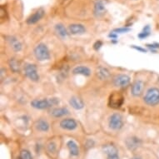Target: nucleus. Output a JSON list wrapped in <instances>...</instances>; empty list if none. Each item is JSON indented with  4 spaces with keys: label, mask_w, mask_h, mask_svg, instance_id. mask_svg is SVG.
<instances>
[{
    "label": "nucleus",
    "mask_w": 159,
    "mask_h": 159,
    "mask_svg": "<svg viewBox=\"0 0 159 159\" xmlns=\"http://www.w3.org/2000/svg\"><path fill=\"white\" fill-rule=\"evenodd\" d=\"M34 55L39 61L48 60L50 58L49 50L44 43H40L35 48Z\"/></svg>",
    "instance_id": "4"
},
{
    "label": "nucleus",
    "mask_w": 159,
    "mask_h": 159,
    "mask_svg": "<svg viewBox=\"0 0 159 159\" xmlns=\"http://www.w3.org/2000/svg\"><path fill=\"white\" fill-rule=\"evenodd\" d=\"M132 48H133L134 49L136 50H138V51H139V52H146L147 51L144 48H143L141 47H137V46H135V45H133L132 46Z\"/></svg>",
    "instance_id": "29"
},
{
    "label": "nucleus",
    "mask_w": 159,
    "mask_h": 159,
    "mask_svg": "<svg viewBox=\"0 0 159 159\" xmlns=\"http://www.w3.org/2000/svg\"><path fill=\"white\" fill-rule=\"evenodd\" d=\"M147 47L150 48L152 50L154 48H159V43H153V44H147Z\"/></svg>",
    "instance_id": "28"
},
{
    "label": "nucleus",
    "mask_w": 159,
    "mask_h": 159,
    "mask_svg": "<svg viewBox=\"0 0 159 159\" xmlns=\"http://www.w3.org/2000/svg\"><path fill=\"white\" fill-rule=\"evenodd\" d=\"M68 30L69 33L73 35H78V34H84L86 32V29L84 28V25L78 24H71L70 26L68 27Z\"/></svg>",
    "instance_id": "13"
},
{
    "label": "nucleus",
    "mask_w": 159,
    "mask_h": 159,
    "mask_svg": "<svg viewBox=\"0 0 159 159\" xmlns=\"http://www.w3.org/2000/svg\"><path fill=\"white\" fill-rule=\"evenodd\" d=\"M144 89V83L141 80H137V81L133 84L131 93L134 97L140 96L143 93Z\"/></svg>",
    "instance_id": "11"
},
{
    "label": "nucleus",
    "mask_w": 159,
    "mask_h": 159,
    "mask_svg": "<svg viewBox=\"0 0 159 159\" xmlns=\"http://www.w3.org/2000/svg\"><path fill=\"white\" fill-rule=\"evenodd\" d=\"M8 43H9V44H10L11 48L13 49V51H15V52H19V51H21L22 43L18 41V39H16L15 37H8Z\"/></svg>",
    "instance_id": "16"
},
{
    "label": "nucleus",
    "mask_w": 159,
    "mask_h": 159,
    "mask_svg": "<svg viewBox=\"0 0 159 159\" xmlns=\"http://www.w3.org/2000/svg\"><path fill=\"white\" fill-rule=\"evenodd\" d=\"M106 13V7L103 0H97L94 3L93 14L97 18H100Z\"/></svg>",
    "instance_id": "8"
},
{
    "label": "nucleus",
    "mask_w": 159,
    "mask_h": 159,
    "mask_svg": "<svg viewBox=\"0 0 159 159\" xmlns=\"http://www.w3.org/2000/svg\"><path fill=\"white\" fill-rule=\"evenodd\" d=\"M55 31L57 34V35L62 39H66L68 35L67 29L62 24H58L55 26Z\"/></svg>",
    "instance_id": "22"
},
{
    "label": "nucleus",
    "mask_w": 159,
    "mask_h": 159,
    "mask_svg": "<svg viewBox=\"0 0 159 159\" xmlns=\"http://www.w3.org/2000/svg\"><path fill=\"white\" fill-rule=\"evenodd\" d=\"M124 102L123 94L119 92H113L108 98V106L112 108L117 109L122 107Z\"/></svg>",
    "instance_id": "3"
},
{
    "label": "nucleus",
    "mask_w": 159,
    "mask_h": 159,
    "mask_svg": "<svg viewBox=\"0 0 159 159\" xmlns=\"http://www.w3.org/2000/svg\"><path fill=\"white\" fill-rule=\"evenodd\" d=\"M131 159H141V158H140V157H133V158H131Z\"/></svg>",
    "instance_id": "31"
},
{
    "label": "nucleus",
    "mask_w": 159,
    "mask_h": 159,
    "mask_svg": "<svg viewBox=\"0 0 159 159\" xmlns=\"http://www.w3.org/2000/svg\"><path fill=\"white\" fill-rule=\"evenodd\" d=\"M59 103V100L57 98L50 99H34L31 102V106L36 109H46L48 107L54 106Z\"/></svg>",
    "instance_id": "1"
},
{
    "label": "nucleus",
    "mask_w": 159,
    "mask_h": 159,
    "mask_svg": "<svg viewBox=\"0 0 159 159\" xmlns=\"http://www.w3.org/2000/svg\"><path fill=\"white\" fill-rule=\"evenodd\" d=\"M25 74L28 78L34 82H38L39 80V75L37 71L36 66L34 64H27L24 68Z\"/></svg>",
    "instance_id": "7"
},
{
    "label": "nucleus",
    "mask_w": 159,
    "mask_h": 159,
    "mask_svg": "<svg viewBox=\"0 0 159 159\" xmlns=\"http://www.w3.org/2000/svg\"><path fill=\"white\" fill-rule=\"evenodd\" d=\"M20 157L21 159H33L31 153L28 150H23L20 152Z\"/></svg>",
    "instance_id": "25"
},
{
    "label": "nucleus",
    "mask_w": 159,
    "mask_h": 159,
    "mask_svg": "<svg viewBox=\"0 0 159 159\" xmlns=\"http://www.w3.org/2000/svg\"><path fill=\"white\" fill-rule=\"evenodd\" d=\"M17 159H21V157H18V158Z\"/></svg>",
    "instance_id": "32"
},
{
    "label": "nucleus",
    "mask_w": 159,
    "mask_h": 159,
    "mask_svg": "<svg viewBox=\"0 0 159 159\" xmlns=\"http://www.w3.org/2000/svg\"><path fill=\"white\" fill-rule=\"evenodd\" d=\"M150 32H151V30H150V26H149V25H147V26L144 27L143 32L138 34V37L141 39H146L147 37H148L149 35H150Z\"/></svg>",
    "instance_id": "23"
},
{
    "label": "nucleus",
    "mask_w": 159,
    "mask_h": 159,
    "mask_svg": "<svg viewBox=\"0 0 159 159\" xmlns=\"http://www.w3.org/2000/svg\"><path fill=\"white\" fill-rule=\"evenodd\" d=\"M69 103L72 107L76 110H80L84 108V103L81 98H79L78 97H72L69 100Z\"/></svg>",
    "instance_id": "15"
},
{
    "label": "nucleus",
    "mask_w": 159,
    "mask_h": 159,
    "mask_svg": "<svg viewBox=\"0 0 159 159\" xmlns=\"http://www.w3.org/2000/svg\"><path fill=\"white\" fill-rule=\"evenodd\" d=\"M35 127L40 132H48L49 129V124L48 123L47 121L43 119H39L35 123Z\"/></svg>",
    "instance_id": "21"
},
{
    "label": "nucleus",
    "mask_w": 159,
    "mask_h": 159,
    "mask_svg": "<svg viewBox=\"0 0 159 159\" xmlns=\"http://www.w3.org/2000/svg\"><path fill=\"white\" fill-rule=\"evenodd\" d=\"M67 146H68V148L69 150V152L72 156H78V153H79V149H78V147L77 145L75 142L73 141V140H70L67 143Z\"/></svg>",
    "instance_id": "19"
},
{
    "label": "nucleus",
    "mask_w": 159,
    "mask_h": 159,
    "mask_svg": "<svg viewBox=\"0 0 159 159\" xmlns=\"http://www.w3.org/2000/svg\"><path fill=\"white\" fill-rule=\"evenodd\" d=\"M68 112H69L68 110L65 107H56L52 109V111L50 112V114L54 117H61L68 114Z\"/></svg>",
    "instance_id": "18"
},
{
    "label": "nucleus",
    "mask_w": 159,
    "mask_h": 159,
    "mask_svg": "<svg viewBox=\"0 0 159 159\" xmlns=\"http://www.w3.org/2000/svg\"><path fill=\"white\" fill-rule=\"evenodd\" d=\"M108 37H109L110 39H112V40H113V39H117V34H116V33H114V32L112 31V33H111V34L108 35Z\"/></svg>",
    "instance_id": "30"
},
{
    "label": "nucleus",
    "mask_w": 159,
    "mask_h": 159,
    "mask_svg": "<svg viewBox=\"0 0 159 159\" xmlns=\"http://www.w3.org/2000/svg\"><path fill=\"white\" fill-rule=\"evenodd\" d=\"M9 66H10V68L14 72V73H17L18 71H19V68H20V66H19V63L16 59L14 58H12L10 61H9Z\"/></svg>",
    "instance_id": "24"
},
{
    "label": "nucleus",
    "mask_w": 159,
    "mask_h": 159,
    "mask_svg": "<svg viewBox=\"0 0 159 159\" xmlns=\"http://www.w3.org/2000/svg\"><path fill=\"white\" fill-rule=\"evenodd\" d=\"M77 126H78V124L73 118H65L60 122V127L63 129H66V130H74L77 128Z\"/></svg>",
    "instance_id": "12"
},
{
    "label": "nucleus",
    "mask_w": 159,
    "mask_h": 159,
    "mask_svg": "<svg viewBox=\"0 0 159 159\" xmlns=\"http://www.w3.org/2000/svg\"><path fill=\"white\" fill-rule=\"evenodd\" d=\"M123 117L119 113L112 114L109 118V127L112 130H120L123 128Z\"/></svg>",
    "instance_id": "5"
},
{
    "label": "nucleus",
    "mask_w": 159,
    "mask_h": 159,
    "mask_svg": "<svg viewBox=\"0 0 159 159\" xmlns=\"http://www.w3.org/2000/svg\"><path fill=\"white\" fill-rule=\"evenodd\" d=\"M43 15H44V10L40 8L39 10H37L36 12H34L32 15L29 16L27 19V24H29V25L35 24L43 17Z\"/></svg>",
    "instance_id": "10"
},
{
    "label": "nucleus",
    "mask_w": 159,
    "mask_h": 159,
    "mask_svg": "<svg viewBox=\"0 0 159 159\" xmlns=\"http://www.w3.org/2000/svg\"><path fill=\"white\" fill-rule=\"evenodd\" d=\"M97 76L101 80H105L110 77V72L108 69L103 67H99L97 69Z\"/></svg>",
    "instance_id": "20"
},
{
    "label": "nucleus",
    "mask_w": 159,
    "mask_h": 159,
    "mask_svg": "<svg viewBox=\"0 0 159 159\" xmlns=\"http://www.w3.org/2000/svg\"><path fill=\"white\" fill-rule=\"evenodd\" d=\"M102 151L106 154L107 159H119L117 148L113 144H106L102 147Z\"/></svg>",
    "instance_id": "6"
},
{
    "label": "nucleus",
    "mask_w": 159,
    "mask_h": 159,
    "mask_svg": "<svg viewBox=\"0 0 159 159\" xmlns=\"http://www.w3.org/2000/svg\"><path fill=\"white\" fill-rule=\"evenodd\" d=\"M73 74H80V75L89 77L91 74V70L85 66H78V67L73 68Z\"/></svg>",
    "instance_id": "17"
},
{
    "label": "nucleus",
    "mask_w": 159,
    "mask_h": 159,
    "mask_svg": "<svg viewBox=\"0 0 159 159\" xmlns=\"http://www.w3.org/2000/svg\"><path fill=\"white\" fill-rule=\"evenodd\" d=\"M131 31V29L129 28H118V29H115L113 30L114 33L116 34H125V33H128V32Z\"/></svg>",
    "instance_id": "26"
},
{
    "label": "nucleus",
    "mask_w": 159,
    "mask_h": 159,
    "mask_svg": "<svg viewBox=\"0 0 159 159\" xmlns=\"http://www.w3.org/2000/svg\"><path fill=\"white\" fill-rule=\"evenodd\" d=\"M102 43L101 42V41H97V42L95 43H94V45H93L94 49L98 50L100 48L102 47Z\"/></svg>",
    "instance_id": "27"
},
{
    "label": "nucleus",
    "mask_w": 159,
    "mask_h": 159,
    "mask_svg": "<svg viewBox=\"0 0 159 159\" xmlns=\"http://www.w3.org/2000/svg\"><path fill=\"white\" fill-rule=\"evenodd\" d=\"M126 145H127L128 149L134 150V149L138 148V147L141 145V141H140L139 138H136V137H131V138H127Z\"/></svg>",
    "instance_id": "14"
},
{
    "label": "nucleus",
    "mask_w": 159,
    "mask_h": 159,
    "mask_svg": "<svg viewBox=\"0 0 159 159\" xmlns=\"http://www.w3.org/2000/svg\"><path fill=\"white\" fill-rule=\"evenodd\" d=\"M114 85L118 88H125L130 84V78L125 74H120L115 77L114 78Z\"/></svg>",
    "instance_id": "9"
},
{
    "label": "nucleus",
    "mask_w": 159,
    "mask_h": 159,
    "mask_svg": "<svg viewBox=\"0 0 159 159\" xmlns=\"http://www.w3.org/2000/svg\"><path fill=\"white\" fill-rule=\"evenodd\" d=\"M144 102L149 106H156L159 103V89L152 88L148 89L144 96Z\"/></svg>",
    "instance_id": "2"
}]
</instances>
